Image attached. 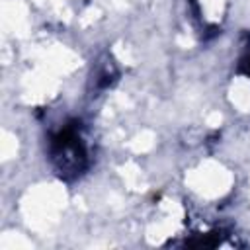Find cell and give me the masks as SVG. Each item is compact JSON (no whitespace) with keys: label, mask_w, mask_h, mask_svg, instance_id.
I'll use <instances>...</instances> for the list:
<instances>
[{"label":"cell","mask_w":250,"mask_h":250,"mask_svg":"<svg viewBox=\"0 0 250 250\" xmlns=\"http://www.w3.org/2000/svg\"><path fill=\"white\" fill-rule=\"evenodd\" d=\"M47 158L53 172L66 182L80 178L88 170L90 154L82 135V123L78 119H70L49 133Z\"/></svg>","instance_id":"1"},{"label":"cell","mask_w":250,"mask_h":250,"mask_svg":"<svg viewBox=\"0 0 250 250\" xmlns=\"http://www.w3.org/2000/svg\"><path fill=\"white\" fill-rule=\"evenodd\" d=\"M115 80H117V68H115L113 61L109 57H105V61H102L98 64V68L94 70V76H92L94 88H96V92L107 90Z\"/></svg>","instance_id":"2"},{"label":"cell","mask_w":250,"mask_h":250,"mask_svg":"<svg viewBox=\"0 0 250 250\" xmlns=\"http://www.w3.org/2000/svg\"><path fill=\"white\" fill-rule=\"evenodd\" d=\"M236 72L242 74V76H246V78H250V43L246 45L244 53H242L240 59H238V68H236Z\"/></svg>","instance_id":"3"}]
</instances>
